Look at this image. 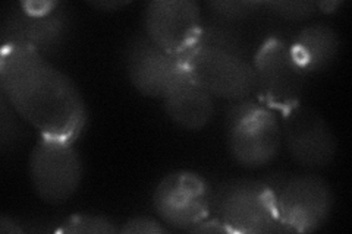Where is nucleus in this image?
<instances>
[{
    "label": "nucleus",
    "instance_id": "1",
    "mask_svg": "<svg viewBox=\"0 0 352 234\" xmlns=\"http://www.w3.org/2000/svg\"><path fill=\"white\" fill-rule=\"evenodd\" d=\"M0 90L40 137L76 141L87 126V106L68 75L22 44H2Z\"/></svg>",
    "mask_w": 352,
    "mask_h": 234
},
{
    "label": "nucleus",
    "instance_id": "2",
    "mask_svg": "<svg viewBox=\"0 0 352 234\" xmlns=\"http://www.w3.org/2000/svg\"><path fill=\"white\" fill-rule=\"evenodd\" d=\"M226 145L230 157L241 167L263 169L280 151V120L272 107L256 100L232 102L226 113Z\"/></svg>",
    "mask_w": 352,
    "mask_h": 234
},
{
    "label": "nucleus",
    "instance_id": "3",
    "mask_svg": "<svg viewBox=\"0 0 352 234\" xmlns=\"http://www.w3.org/2000/svg\"><path fill=\"white\" fill-rule=\"evenodd\" d=\"M212 209L216 211L228 233H280L276 194L267 182L229 180L212 196Z\"/></svg>",
    "mask_w": 352,
    "mask_h": 234
},
{
    "label": "nucleus",
    "instance_id": "4",
    "mask_svg": "<svg viewBox=\"0 0 352 234\" xmlns=\"http://www.w3.org/2000/svg\"><path fill=\"white\" fill-rule=\"evenodd\" d=\"M32 189L44 204L63 205L78 191L82 163L72 141L40 137L28 160Z\"/></svg>",
    "mask_w": 352,
    "mask_h": 234
},
{
    "label": "nucleus",
    "instance_id": "5",
    "mask_svg": "<svg viewBox=\"0 0 352 234\" xmlns=\"http://www.w3.org/2000/svg\"><path fill=\"white\" fill-rule=\"evenodd\" d=\"M270 185L276 194L280 231L313 233L327 224L333 213L335 195L322 177L295 174Z\"/></svg>",
    "mask_w": 352,
    "mask_h": 234
},
{
    "label": "nucleus",
    "instance_id": "6",
    "mask_svg": "<svg viewBox=\"0 0 352 234\" xmlns=\"http://www.w3.org/2000/svg\"><path fill=\"white\" fill-rule=\"evenodd\" d=\"M71 18L59 2H25L12 8L2 24V44H22L49 58L65 46Z\"/></svg>",
    "mask_w": 352,
    "mask_h": 234
},
{
    "label": "nucleus",
    "instance_id": "7",
    "mask_svg": "<svg viewBox=\"0 0 352 234\" xmlns=\"http://www.w3.org/2000/svg\"><path fill=\"white\" fill-rule=\"evenodd\" d=\"M212 191L201 174L175 170L162 177L153 194V207L164 226L191 231L210 217Z\"/></svg>",
    "mask_w": 352,
    "mask_h": 234
},
{
    "label": "nucleus",
    "instance_id": "8",
    "mask_svg": "<svg viewBox=\"0 0 352 234\" xmlns=\"http://www.w3.org/2000/svg\"><path fill=\"white\" fill-rule=\"evenodd\" d=\"M256 93L263 103L283 111L300 103L307 75L292 58L289 44L280 37H269L251 59Z\"/></svg>",
    "mask_w": 352,
    "mask_h": 234
},
{
    "label": "nucleus",
    "instance_id": "9",
    "mask_svg": "<svg viewBox=\"0 0 352 234\" xmlns=\"http://www.w3.org/2000/svg\"><path fill=\"white\" fill-rule=\"evenodd\" d=\"M282 143L305 169H323L336 157L338 141L327 120L311 106L296 103L282 111Z\"/></svg>",
    "mask_w": 352,
    "mask_h": 234
},
{
    "label": "nucleus",
    "instance_id": "10",
    "mask_svg": "<svg viewBox=\"0 0 352 234\" xmlns=\"http://www.w3.org/2000/svg\"><path fill=\"white\" fill-rule=\"evenodd\" d=\"M182 65L192 80L213 97L238 102L256 93L252 63L242 56L195 47Z\"/></svg>",
    "mask_w": 352,
    "mask_h": 234
},
{
    "label": "nucleus",
    "instance_id": "11",
    "mask_svg": "<svg viewBox=\"0 0 352 234\" xmlns=\"http://www.w3.org/2000/svg\"><path fill=\"white\" fill-rule=\"evenodd\" d=\"M142 22L146 36L182 62L197 47L203 15L194 0H151Z\"/></svg>",
    "mask_w": 352,
    "mask_h": 234
},
{
    "label": "nucleus",
    "instance_id": "12",
    "mask_svg": "<svg viewBox=\"0 0 352 234\" xmlns=\"http://www.w3.org/2000/svg\"><path fill=\"white\" fill-rule=\"evenodd\" d=\"M128 80L135 90L150 98H163L184 71L182 62L159 47L142 31L128 43L124 53Z\"/></svg>",
    "mask_w": 352,
    "mask_h": 234
},
{
    "label": "nucleus",
    "instance_id": "13",
    "mask_svg": "<svg viewBox=\"0 0 352 234\" xmlns=\"http://www.w3.org/2000/svg\"><path fill=\"white\" fill-rule=\"evenodd\" d=\"M163 108L176 126L188 132L204 129L214 116V97L184 71L163 98Z\"/></svg>",
    "mask_w": 352,
    "mask_h": 234
},
{
    "label": "nucleus",
    "instance_id": "14",
    "mask_svg": "<svg viewBox=\"0 0 352 234\" xmlns=\"http://www.w3.org/2000/svg\"><path fill=\"white\" fill-rule=\"evenodd\" d=\"M292 58L302 72L320 73L332 66L340 53V37L338 31L324 22L304 27L289 44Z\"/></svg>",
    "mask_w": 352,
    "mask_h": 234
},
{
    "label": "nucleus",
    "instance_id": "15",
    "mask_svg": "<svg viewBox=\"0 0 352 234\" xmlns=\"http://www.w3.org/2000/svg\"><path fill=\"white\" fill-rule=\"evenodd\" d=\"M197 47L220 50L247 58V46L238 25L213 16L203 19Z\"/></svg>",
    "mask_w": 352,
    "mask_h": 234
},
{
    "label": "nucleus",
    "instance_id": "16",
    "mask_svg": "<svg viewBox=\"0 0 352 234\" xmlns=\"http://www.w3.org/2000/svg\"><path fill=\"white\" fill-rule=\"evenodd\" d=\"M206 8L213 18L235 25L252 19L264 10L263 2L257 0H208Z\"/></svg>",
    "mask_w": 352,
    "mask_h": 234
},
{
    "label": "nucleus",
    "instance_id": "17",
    "mask_svg": "<svg viewBox=\"0 0 352 234\" xmlns=\"http://www.w3.org/2000/svg\"><path fill=\"white\" fill-rule=\"evenodd\" d=\"M56 231L63 234H115L119 233V227L103 215L75 214L63 220Z\"/></svg>",
    "mask_w": 352,
    "mask_h": 234
},
{
    "label": "nucleus",
    "instance_id": "18",
    "mask_svg": "<svg viewBox=\"0 0 352 234\" xmlns=\"http://www.w3.org/2000/svg\"><path fill=\"white\" fill-rule=\"evenodd\" d=\"M264 12H269L282 21L304 22L318 14L317 2L311 0H270L263 2Z\"/></svg>",
    "mask_w": 352,
    "mask_h": 234
},
{
    "label": "nucleus",
    "instance_id": "19",
    "mask_svg": "<svg viewBox=\"0 0 352 234\" xmlns=\"http://www.w3.org/2000/svg\"><path fill=\"white\" fill-rule=\"evenodd\" d=\"M0 103H2V108H0V116H2L0 117V147H2L3 152H8L9 150H14L19 142L21 129L15 117V108L9 104L3 95L0 98Z\"/></svg>",
    "mask_w": 352,
    "mask_h": 234
},
{
    "label": "nucleus",
    "instance_id": "20",
    "mask_svg": "<svg viewBox=\"0 0 352 234\" xmlns=\"http://www.w3.org/2000/svg\"><path fill=\"white\" fill-rule=\"evenodd\" d=\"M119 233L122 234H164L169 233V227L164 226L162 221L146 217V215H138L132 217L124 222V226L119 229Z\"/></svg>",
    "mask_w": 352,
    "mask_h": 234
},
{
    "label": "nucleus",
    "instance_id": "21",
    "mask_svg": "<svg viewBox=\"0 0 352 234\" xmlns=\"http://www.w3.org/2000/svg\"><path fill=\"white\" fill-rule=\"evenodd\" d=\"M191 233H228V230L219 218L208 217L204 221H201L197 227H194Z\"/></svg>",
    "mask_w": 352,
    "mask_h": 234
},
{
    "label": "nucleus",
    "instance_id": "22",
    "mask_svg": "<svg viewBox=\"0 0 352 234\" xmlns=\"http://www.w3.org/2000/svg\"><path fill=\"white\" fill-rule=\"evenodd\" d=\"M25 229L22 227L19 222H16V220H14L12 217L9 215H2L0 217V233L2 234H15V233H24Z\"/></svg>",
    "mask_w": 352,
    "mask_h": 234
},
{
    "label": "nucleus",
    "instance_id": "23",
    "mask_svg": "<svg viewBox=\"0 0 352 234\" xmlns=\"http://www.w3.org/2000/svg\"><path fill=\"white\" fill-rule=\"evenodd\" d=\"M90 5L96 9H102V10H113V9H119L125 5H128V2H90Z\"/></svg>",
    "mask_w": 352,
    "mask_h": 234
},
{
    "label": "nucleus",
    "instance_id": "24",
    "mask_svg": "<svg viewBox=\"0 0 352 234\" xmlns=\"http://www.w3.org/2000/svg\"><path fill=\"white\" fill-rule=\"evenodd\" d=\"M318 6V12H324V14H332L340 6V2H332V0H326V2H317Z\"/></svg>",
    "mask_w": 352,
    "mask_h": 234
}]
</instances>
